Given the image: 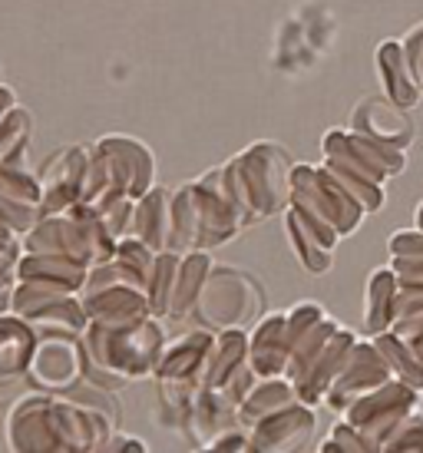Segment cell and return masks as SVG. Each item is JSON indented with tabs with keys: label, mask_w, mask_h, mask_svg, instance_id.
Segmentation results:
<instances>
[{
	"label": "cell",
	"mask_w": 423,
	"mask_h": 453,
	"mask_svg": "<svg viewBox=\"0 0 423 453\" xmlns=\"http://www.w3.org/2000/svg\"><path fill=\"white\" fill-rule=\"evenodd\" d=\"M291 159L272 142H255L222 165L225 189L249 226L291 205Z\"/></svg>",
	"instance_id": "6da1fadb"
},
{
	"label": "cell",
	"mask_w": 423,
	"mask_h": 453,
	"mask_svg": "<svg viewBox=\"0 0 423 453\" xmlns=\"http://www.w3.org/2000/svg\"><path fill=\"white\" fill-rule=\"evenodd\" d=\"M80 348L96 357L100 365L112 367L116 374H123L129 384L133 380H146L156 374L165 348V334H162V318L150 315L139 321H126V325H100L89 321L87 331L80 334Z\"/></svg>",
	"instance_id": "7a4b0ae2"
},
{
	"label": "cell",
	"mask_w": 423,
	"mask_h": 453,
	"mask_svg": "<svg viewBox=\"0 0 423 453\" xmlns=\"http://www.w3.org/2000/svg\"><path fill=\"white\" fill-rule=\"evenodd\" d=\"M20 245H24V252L70 255V258L83 262L87 268L106 262L116 252V239H112L106 222H103L100 209L89 205V202H73L63 212L43 215L37 226L20 239Z\"/></svg>",
	"instance_id": "3957f363"
},
{
	"label": "cell",
	"mask_w": 423,
	"mask_h": 453,
	"mask_svg": "<svg viewBox=\"0 0 423 453\" xmlns=\"http://www.w3.org/2000/svg\"><path fill=\"white\" fill-rule=\"evenodd\" d=\"M262 308L265 291L251 272H242L235 265H212L192 315L212 331H228V327L245 331L262 318Z\"/></svg>",
	"instance_id": "277c9868"
},
{
	"label": "cell",
	"mask_w": 423,
	"mask_h": 453,
	"mask_svg": "<svg viewBox=\"0 0 423 453\" xmlns=\"http://www.w3.org/2000/svg\"><path fill=\"white\" fill-rule=\"evenodd\" d=\"M80 378H83L80 334H66V331H43V334H37V348H34L30 367H27V380L37 390L66 394Z\"/></svg>",
	"instance_id": "5b68a950"
},
{
	"label": "cell",
	"mask_w": 423,
	"mask_h": 453,
	"mask_svg": "<svg viewBox=\"0 0 423 453\" xmlns=\"http://www.w3.org/2000/svg\"><path fill=\"white\" fill-rule=\"evenodd\" d=\"M50 390L24 394L11 403L7 420H4V437L7 447L17 453H60L57 450V434H53L50 414Z\"/></svg>",
	"instance_id": "8992f818"
},
{
	"label": "cell",
	"mask_w": 423,
	"mask_h": 453,
	"mask_svg": "<svg viewBox=\"0 0 423 453\" xmlns=\"http://www.w3.org/2000/svg\"><path fill=\"white\" fill-rule=\"evenodd\" d=\"M196 192H199V215H202V249L212 252L225 242H232L249 226L245 215L238 209L228 189H225L222 179V165L219 169H209L205 176L196 179Z\"/></svg>",
	"instance_id": "52a82bcc"
},
{
	"label": "cell",
	"mask_w": 423,
	"mask_h": 453,
	"mask_svg": "<svg viewBox=\"0 0 423 453\" xmlns=\"http://www.w3.org/2000/svg\"><path fill=\"white\" fill-rule=\"evenodd\" d=\"M89 156H93V146L70 142V146L57 150L43 163V169L37 173L40 186H43V215L63 212L73 202H80L83 179H87V169H89Z\"/></svg>",
	"instance_id": "ba28073f"
},
{
	"label": "cell",
	"mask_w": 423,
	"mask_h": 453,
	"mask_svg": "<svg viewBox=\"0 0 423 453\" xmlns=\"http://www.w3.org/2000/svg\"><path fill=\"white\" fill-rule=\"evenodd\" d=\"M43 219V186L27 165H0V222L17 239Z\"/></svg>",
	"instance_id": "9c48e42d"
},
{
	"label": "cell",
	"mask_w": 423,
	"mask_h": 453,
	"mask_svg": "<svg viewBox=\"0 0 423 453\" xmlns=\"http://www.w3.org/2000/svg\"><path fill=\"white\" fill-rule=\"evenodd\" d=\"M251 434V450H304L311 443L314 434V414L308 411V403L298 401L285 407V411H274L265 420H258Z\"/></svg>",
	"instance_id": "30bf717a"
},
{
	"label": "cell",
	"mask_w": 423,
	"mask_h": 453,
	"mask_svg": "<svg viewBox=\"0 0 423 453\" xmlns=\"http://www.w3.org/2000/svg\"><path fill=\"white\" fill-rule=\"evenodd\" d=\"M215 341V331L212 327H196V331H186L175 341H169L162 348L159 367L152 380H199L202 384V367H205V357H209V348ZM205 388V384H202Z\"/></svg>",
	"instance_id": "8fae6325"
},
{
	"label": "cell",
	"mask_w": 423,
	"mask_h": 453,
	"mask_svg": "<svg viewBox=\"0 0 423 453\" xmlns=\"http://www.w3.org/2000/svg\"><path fill=\"white\" fill-rule=\"evenodd\" d=\"M249 365L258 378H278L288 367V311L258 318L249 331Z\"/></svg>",
	"instance_id": "7c38bea8"
},
{
	"label": "cell",
	"mask_w": 423,
	"mask_h": 453,
	"mask_svg": "<svg viewBox=\"0 0 423 453\" xmlns=\"http://www.w3.org/2000/svg\"><path fill=\"white\" fill-rule=\"evenodd\" d=\"M232 427H242L235 403L228 401L219 388H202L196 403H192V411H188V420L182 434H186L196 447L205 450L219 434H225V430H232Z\"/></svg>",
	"instance_id": "4fadbf2b"
},
{
	"label": "cell",
	"mask_w": 423,
	"mask_h": 453,
	"mask_svg": "<svg viewBox=\"0 0 423 453\" xmlns=\"http://www.w3.org/2000/svg\"><path fill=\"white\" fill-rule=\"evenodd\" d=\"M87 265L60 252H24L17 262V281H37V285H53L63 291H83L87 281Z\"/></svg>",
	"instance_id": "5bb4252c"
},
{
	"label": "cell",
	"mask_w": 423,
	"mask_h": 453,
	"mask_svg": "<svg viewBox=\"0 0 423 453\" xmlns=\"http://www.w3.org/2000/svg\"><path fill=\"white\" fill-rule=\"evenodd\" d=\"M83 308H87L89 321H100V325H126V321H139V318H150V295L136 285H110L93 295H80Z\"/></svg>",
	"instance_id": "9a60e30c"
},
{
	"label": "cell",
	"mask_w": 423,
	"mask_h": 453,
	"mask_svg": "<svg viewBox=\"0 0 423 453\" xmlns=\"http://www.w3.org/2000/svg\"><path fill=\"white\" fill-rule=\"evenodd\" d=\"M129 235L142 239L156 252H165L173 242V192L152 186L146 196H139Z\"/></svg>",
	"instance_id": "2e32d148"
},
{
	"label": "cell",
	"mask_w": 423,
	"mask_h": 453,
	"mask_svg": "<svg viewBox=\"0 0 423 453\" xmlns=\"http://www.w3.org/2000/svg\"><path fill=\"white\" fill-rule=\"evenodd\" d=\"M37 348V331L27 325L17 311L0 315V384L27 378V367Z\"/></svg>",
	"instance_id": "e0dca14e"
},
{
	"label": "cell",
	"mask_w": 423,
	"mask_h": 453,
	"mask_svg": "<svg viewBox=\"0 0 423 453\" xmlns=\"http://www.w3.org/2000/svg\"><path fill=\"white\" fill-rule=\"evenodd\" d=\"M103 142L106 150L119 159L126 173V182H129V196L139 199V196H146V192L156 186V159H152V152L133 136H119V133H112V136H103L96 139Z\"/></svg>",
	"instance_id": "ac0fdd59"
},
{
	"label": "cell",
	"mask_w": 423,
	"mask_h": 453,
	"mask_svg": "<svg viewBox=\"0 0 423 453\" xmlns=\"http://www.w3.org/2000/svg\"><path fill=\"white\" fill-rule=\"evenodd\" d=\"M298 401H301L298 390H295V384H291L285 374H278V378H258L255 388L245 394V401L238 403V420H242V427L251 430L268 414L285 411V407H291V403H298Z\"/></svg>",
	"instance_id": "d6986e66"
},
{
	"label": "cell",
	"mask_w": 423,
	"mask_h": 453,
	"mask_svg": "<svg viewBox=\"0 0 423 453\" xmlns=\"http://www.w3.org/2000/svg\"><path fill=\"white\" fill-rule=\"evenodd\" d=\"M245 361H249V331H242V327L215 331V341H212L205 367H202V384L205 388H222L228 374Z\"/></svg>",
	"instance_id": "ffe728a7"
},
{
	"label": "cell",
	"mask_w": 423,
	"mask_h": 453,
	"mask_svg": "<svg viewBox=\"0 0 423 453\" xmlns=\"http://www.w3.org/2000/svg\"><path fill=\"white\" fill-rule=\"evenodd\" d=\"M212 252L205 249H196V252L182 255V265H179V275H175V291H173V304H169V318H186L196 311V302H199V291L205 285V278L212 272Z\"/></svg>",
	"instance_id": "44dd1931"
},
{
	"label": "cell",
	"mask_w": 423,
	"mask_h": 453,
	"mask_svg": "<svg viewBox=\"0 0 423 453\" xmlns=\"http://www.w3.org/2000/svg\"><path fill=\"white\" fill-rule=\"evenodd\" d=\"M173 252H196L202 249V215H199V192L196 182H186L173 192Z\"/></svg>",
	"instance_id": "7402d4cb"
},
{
	"label": "cell",
	"mask_w": 423,
	"mask_h": 453,
	"mask_svg": "<svg viewBox=\"0 0 423 453\" xmlns=\"http://www.w3.org/2000/svg\"><path fill=\"white\" fill-rule=\"evenodd\" d=\"M179 265H182V252H165L156 255V265L150 272V281H146V295H150V308L156 318H169V304H173V291H175V275H179Z\"/></svg>",
	"instance_id": "603a6c76"
},
{
	"label": "cell",
	"mask_w": 423,
	"mask_h": 453,
	"mask_svg": "<svg viewBox=\"0 0 423 453\" xmlns=\"http://www.w3.org/2000/svg\"><path fill=\"white\" fill-rule=\"evenodd\" d=\"M30 133H34V119L27 106H17L11 119L0 127V165H24L27 146H30Z\"/></svg>",
	"instance_id": "cb8c5ba5"
},
{
	"label": "cell",
	"mask_w": 423,
	"mask_h": 453,
	"mask_svg": "<svg viewBox=\"0 0 423 453\" xmlns=\"http://www.w3.org/2000/svg\"><path fill=\"white\" fill-rule=\"evenodd\" d=\"M66 397L76 403H83V407H89V411H100V414L112 417V420H119L123 417V403H119V397H116V390H106L100 388V384H93V380L80 378L73 384V388L66 390Z\"/></svg>",
	"instance_id": "d4e9b609"
},
{
	"label": "cell",
	"mask_w": 423,
	"mask_h": 453,
	"mask_svg": "<svg viewBox=\"0 0 423 453\" xmlns=\"http://www.w3.org/2000/svg\"><path fill=\"white\" fill-rule=\"evenodd\" d=\"M96 209H100L103 222H106L112 239L119 242L123 235H129L133 215H136V199H133V196H116V199L103 202V205H96Z\"/></svg>",
	"instance_id": "484cf974"
},
{
	"label": "cell",
	"mask_w": 423,
	"mask_h": 453,
	"mask_svg": "<svg viewBox=\"0 0 423 453\" xmlns=\"http://www.w3.org/2000/svg\"><path fill=\"white\" fill-rule=\"evenodd\" d=\"M119 450H136V453H142V450H146V443L136 441V437H126L123 430H116V434L110 437V443L103 447V453H119Z\"/></svg>",
	"instance_id": "4316f807"
},
{
	"label": "cell",
	"mask_w": 423,
	"mask_h": 453,
	"mask_svg": "<svg viewBox=\"0 0 423 453\" xmlns=\"http://www.w3.org/2000/svg\"><path fill=\"white\" fill-rule=\"evenodd\" d=\"M13 288H17V275H0V315L13 311Z\"/></svg>",
	"instance_id": "83f0119b"
},
{
	"label": "cell",
	"mask_w": 423,
	"mask_h": 453,
	"mask_svg": "<svg viewBox=\"0 0 423 453\" xmlns=\"http://www.w3.org/2000/svg\"><path fill=\"white\" fill-rule=\"evenodd\" d=\"M20 103H17V93H13V87H7V83H0V127L11 119V113L17 110Z\"/></svg>",
	"instance_id": "f1b7e54d"
},
{
	"label": "cell",
	"mask_w": 423,
	"mask_h": 453,
	"mask_svg": "<svg viewBox=\"0 0 423 453\" xmlns=\"http://www.w3.org/2000/svg\"><path fill=\"white\" fill-rule=\"evenodd\" d=\"M0 239H17V235H13L11 228H7V226H4V222H0Z\"/></svg>",
	"instance_id": "f546056e"
},
{
	"label": "cell",
	"mask_w": 423,
	"mask_h": 453,
	"mask_svg": "<svg viewBox=\"0 0 423 453\" xmlns=\"http://www.w3.org/2000/svg\"><path fill=\"white\" fill-rule=\"evenodd\" d=\"M0 83H4V66H0Z\"/></svg>",
	"instance_id": "4dcf8cb0"
}]
</instances>
